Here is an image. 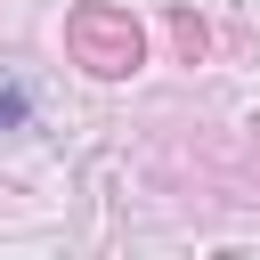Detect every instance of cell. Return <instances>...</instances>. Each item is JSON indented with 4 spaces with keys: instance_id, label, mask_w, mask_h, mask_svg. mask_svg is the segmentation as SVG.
<instances>
[{
    "instance_id": "6da1fadb",
    "label": "cell",
    "mask_w": 260,
    "mask_h": 260,
    "mask_svg": "<svg viewBox=\"0 0 260 260\" xmlns=\"http://www.w3.org/2000/svg\"><path fill=\"white\" fill-rule=\"evenodd\" d=\"M65 49H73V65H89V73L122 81V73H138L146 32H138V16H130V8H114V0H81V8L65 16Z\"/></svg>"
},
{
    "instance_id": "7a4b0ae2",
    "label": "cell",
    "mask_w": 260,
    "mask_h": 260,
    "mask_svg": "<svg viewBox=\"0 0 260 260\" xmlns=\"http://www.w3.org/2000/svg\"><path fill=\"white\" fill-rule=\"evenodd\" d=\"M171 49H179L187 65H203V49H211V24H203L195 8H179V16H171Z\"/></svg>"
},
{
    "instance_id": "3957f363",
    "label": "cell",
    "mask_w": 260,
    "mask_h": 260,
    "mask_svg": "<svg viewBox=\"0 0 260 260\" xmlns=\"http://www.w3.org/2000/svg\"><path fill=\"white\" fill-rule=\"evenodd\" d=\"M16 114H24V98H16V89H0V130H8Z\"/></svg>"
}]
</instances>
